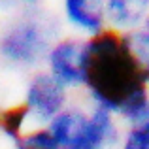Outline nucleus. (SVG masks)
<instances>
[{
    "label": "nucleus",
    "instance_id": "nucleus-5",
    "mask_svg": "<svg viewBox=\"0 0 149 149\" xmlns=\"http://www.w3.org/2000/svg\"><path fill=\"white\" fill-rule=\"evenodd\" d=\"M68 89H64L45 70L40 68L30 74L21 106L25 108L29 121L47 125L64 108H68Z\"/></svg>",
    "mask_w": 149,
    "mask_h": 149
},
{
    "label": "nucleus",
    "instance_id": "nucleus-9",
    "mask_svg": "<svg viewBox=\"0 0 149 149\" xmlns=\"http://www.w3.org/2000/svg\"><path fill=\"white\" fill-rule=\"evenodd\" d=\"M26 121H29V115H26L25 108L21 104L8 109H0V130L13 142L25 134Z\"/></svg>",
    "mask_w": 149,
    "mask_h": 149
},
{
    "label": "nucleus",
    "instance_id": "nucleus-10",
    "mask_svg": "<svg viewBox=\"0 0 149 149\" xmlns=\"http://www.w3.org/2000/svg\"><path fill=\"white\" fill-rule=\"evenodd\" d=\"M17 149H55V143L51 140L49 132L45 127L36 128V130L25 132L19 140H15Z\"/></svg>",
    "mask_w": 149,
    "mask_h": 149
},
{
    "label": "nucleus",
    "instance_id": "nucleus-13",
    "mask_svg": "<svg viewBox=\"0 0 149 149\" xmlns=\"http://www.w3.org/2000/svg\"><path fill=\"white\" fill-rule=\"evenodd\" d=\"M0 11H6V13L19 11V0H0Z\"/></svg>",
    "mask_w": 149,
    "mask_h": 149
},
{
    "label": "nucleus",
    "instance_id": "nucleus-8",
    "mask_svg": "<svg viewBox=\"0 0 149 149\" xmlns=\"http://www.w3.org/2000/svg\"><path fill=\"white\" fill-rule=\"evenodd\" d=\"M125 45L134 57V61L149 74V15L136 26L134 30L127 34H121Z\"/></svg>",
    "mask_w": 149,
    "mask_h": 149
},
{
    "label": "nucleus",
    "instance_id": "nucleus-3",
    "mask_svg": "<svg viewBox=\"0 0 149 149\" xmlns=\"http://www.w3.org/2000/svg\"><path fill=\"white\" fill-rule=\"evenodd\" d=\"M55 149H106L117 140L115 115L93 106L91 111L64 108L45 125Z\"/></svg>",
    "mask_w": 149,
    "mask_h": 149
},
{
    "label": "nucleus",
    "instance_id": "nucleus-11",
    "mask_svg": "<svg viewBox=\"0 0 149 149\" xmlns=\"http://www.w3.org/2000/svg\"><path fill=\"white\" fill-rule=\"evenodd\" d=\"M121 149H149V130L138 125H130Z\"/></svg>",
    "mask_w": 149,
    "mask_h": 149
},
{
    "label": "nucleus",
    "instance_id": "nucleus-4",
    "mask_svg": "<svg viewBox=\"0 0 149 149\" xmlns=\"http://www.w3.org/2000/svg\"><path fill=\"white\" fill-rule=\"evenodd\" d=\"M42 70L68 91L83 89L85 83V38L61 34L47 49Z\"/></svg>",
    "mask_w": 149,
    "mask_h": 149
},
{
    "label": "nucleus",
    "instance_id": "nucleus-12",
    "mask_svg": "<svg viewBox=\"0 0 149 149\" xmlns=\"http://www.w3.org/2000/svg\"><path fill=\"white\" fill-rule=\"evenodd\" d=\"M45 2L47 0H19V10H26V11L42 10Z\"/></svg>",
    "mask_w": 149,
    "mask_h": 149
},
{
    "label": "nucleus",
    "instance_id": "nucleus-2",
    "mask_svg": "<svg viewBox=\"0 0 149 149\" xmlns=\"http://www.w3.org/2000/svg\"><path fill=\"white\" fill-rule=\"evenodd\" d=\"M58 19L42 10H19L0 29V64L11 70L36 72L44 66L55 40L61 36Z\"/></svg>",
    "mask_w": 149,
    "mask_h": 149
},
{
    "label": "nucleus",
    "instance_id": "nucleus-7",
    "mask_svg": "<svg viewBox=\"0 0 149 149\" xmlns=\"http://www.w3.org/2000/svg\"><path fill=\"white\" fill-rule=\"evenodd\" d=\"M149 15V0H106L108 29L117 34L134 30Z\"/></svg>",
    "mask_w": 149,
    "mask_h": 149
},
{
    "label": "nucleus",
    "instance_id": "nucleus-6",
    "mask_svg": "<svg viewBox=\"0 0 149 149\" xmlns=\"http://www.w3.org/2000/svg\"><path fill=\"white\" fill-rule=\"evenodd\" d=\"M58 21L68 26L74 36L93 38L108 29L106 0H61Z\"/></svg>",
    "mask_w": 149,
    "mask_h": 149
},
{
    "label": "nucleus",
    "instance_id": "nucleus-1",
    "mask_svg": "<svg viewBox=\"0 0 149 149\" xmlns=\"http://www.w3.org/2000/svg\"><path fill=\"white\" fill-rule=\"evenodd\" d=\"M83 91L93 106L138 123L149 109V74L130 55L121 34L106 29L85 38Z\"/></svg>",
    "mask_w": 149,
    "mask_h": 149
}]
</instances>
